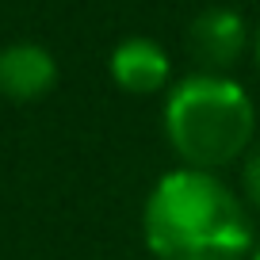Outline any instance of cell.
I'll return each mask as SVG.
<instances>
[{
	"instance_id": "1",
	"label": "cell",
	"mask_w": 260,
	"mask_h": 260,
	"mask_svg": "<svg viewBox=\"0 0 260 260\" xmlns=\"http://www.w3.org/2000/svg\"><path fill=\"white\" fill-rule=\"evenodd\" d=\"M142 237L157 260H245L256 230L245 199L203 169H169L146 195Z\"/></svg>"
},
{
	"instance_id": "2",
	"label": "cell",
	"mask_w": 260,
	"mask_h": 260,
	"mask_svg": "<svg viewBox=\"0 0 260 260\" xmlns=\"http://www.w3.org/2000/svg\"><path fill=\"white\" fill-rule=\"evenodd\" d=\"M165 138L184 169L218 172L241 161L256 134V104L230 73H187L165 96Z\"/></svg>"
},
{
	"instance_id": "3",
	"label": "cell",
	"mask_w": 260,
	"mask_h": 260,
	"mask_svg": "<svg viewBox=\"0 0 260 260\" xmlns=\"http://www.w3.org/2000/svg\"><path fill=\"white\" fill-rule=\"evenodd\" d=\"M245 46H249V23L237 8L226 4H211V8L195 12L187 23V50L203 73H226L241 61Z\"/></svg>"
},
{
	"instance_id": "4",
	"label": "cell",
	"mask_w": 260,
	"mask_h": 260,
	"mask_svg": "<svg viewBox=\"0 0 260 260\" xmlns=\"http://www.w3.org/2000/svg\"><path fill=\"white\" fill-rule=\"evenodd\" d=\"M107 73L130 96H153V92L169 88L172 81V57L149 35H130V39L115 42L111 57H107Z\"/></svg>"
},
{
	"instance_id": "5",
	"label": "cell",
	"mask_w": 260,
	"mask_h": 260,
	"mask_svg": "<svg viewBox=\"0 0 260 260\" xmlns=\"http://www.w3.org/2000/svg\"><path fill=\"white\" fill-rule=\"evenodd\" d=\"M57 84V57L42 42H8L0 50V96L31 104Z\"/></svg>"
},
{
	"instance_id": "6",
	"label": "cell",
	"mask_w": 260,
	"mask_h": 260,
	"mask_svg": "<svg viewBox=\"0 0 260 260\" xmlns=\"http://www.w3.org/2000/svg\"><path fill=\"white\" fill-rule=\"evenodd\" d=\"M241 191H245V203L252 211H260V146H252L241 157Z\"/></svg>"
},
{
	"instance_id": "7",
	"label": "cell",
	"mask_w": 260,
	"mask_h": 260,
	"mask_svg": "<svg viewBox=\"0 0 260 260\" xmlns=\"http://www.w3.org/2000/svg\"><path fill=\"white\" fill-rule=\"evenodd\" d=\"M252 57H256V69H260V23H256V31H252Z\"/></svg>"
},
{
	"instance_id": "8",
	"label": "cell",
	"mask_w": 260,
	"mask_h": 260,
	"mask_svg": "<svg viewBox=\"0 0 260 260\" xmlns=\"http://www.w3.org/2000/svg\"><path fill=\"white\" fill-rule=\"evenodd\" d=\"M249 260H260V237H256V249H252V256Z\"/></svg>"
}]
</instances>
